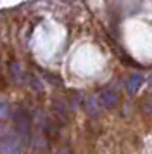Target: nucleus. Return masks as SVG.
I'll use <instances>...</instances> for the list:
<instances>
[{"label":"nucleus","mask_w":152,"mask_h":154,"mask_svg":"<svg viewBox=\"0 0 152 154\" xmlns=\"http://www.w3.org/2000/svg\"><path fill=\"white\" fill-rule=\"evenodd\" d=\"M14 121H16V128L21 135H28L29 133V128H31V121H29V116H28L24 111H16L14 112Z\"/></svg>","instance_id":"1"},{"label":"nucleus","mask_w":152,"mask_h":154,"mask_svg":"<svg viewBox=\"0 0 152 154\" xmlns=\"http://www.w3.org/2000/svg\"><path fill=\"white\" fill-rule=\"evenodd\" d=\"M145 78L140 75V73H131L130 76H128V80H126V90H128V94H137L138 88L144 85Z\"/></svg>","instance_id":"2"},{"label":"nucleus","mask_w":152,"mask_h":154,"mask_svg":"<svg viewBox=\"0 0 152 154\" xmlns=\"http://www.w3.org/2000/svg\"><path fill=\"white\" fill-rule=\"evenodd\" d=\"M117 102H119V97H117L116 92L105 90V92L100 94V104H102L105 109H112V107H116Z\"/></svg>","instance_id":"3"},{"label":"nucleus","mask_w":152,"mask_h":154,"mask_svg":"<svg viewBox=\"0 0 152 154\" xmlns=\"http://www.w3.org/2000/svg\"><path fill=\"white\" fill-rule=\"evenodd\" d=\"M28 78L31 80V82H28V83L31 85V87H33L35 90H41V83H40V80H38V78L35 76V75H28Z\"/></svg>","instance_id":"4"},{"label":"nucleus","mask_w":152,"mask_h":154,"mask_svg":"<svg viewBox=\"0 0 152 154\" xmlns=\"http://www.w3.org/2000/svg\"><path fill=\"white\" fill-rule=\"evenodd\" d=\"M142 111L144 112H150L152 111V100L149 102V99H145L144 102H142Z\"/></svg>","instance_id":"5"},{"label":"nucleus","mask_w":152,"mask_h":154,"mask_svg":"<svg viewBox=\"0 0 152 154\" xmlns=\"http://www.w3.org/2000/svg\"><path fill=\"white\" fill-rule=\"evenodd\" d=\"M55 154H73V152H71L69 149H59V151H57Z\"/></svg>","instance_id":"6"}]
</instances>
